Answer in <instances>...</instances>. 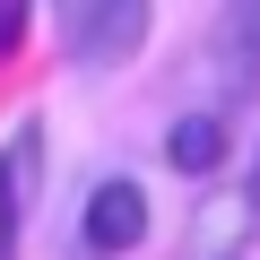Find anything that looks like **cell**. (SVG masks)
Returning <instances> with one entry per match:
<instances>
[{"label": "cell", "instance_id": "4", "mask_svg": "<svg viewBox=\"0 0 260 260\" xmlns=\"http://www.w3.org/2000/svg\"><path fill=\"white\" fill-rule=\"evenodd\" d=\"M260 225V191L243 182V191H208L200 200V217H191V251L200 260H234V243Z\"/></svg>", "mask_w": 260, "mask_h": 260}, {"label": "cell", "instance_id": "1", "mask_svg": "<svg viewBox=\"0 0 260 260\" xmlns=\"http://www.w3.org/2000/svg\"><path fill=\"white\" fill-rule=\"evenodd\" d=\"M148 44V0H70L61 9V52L78 70H113Z\"/></svg>", "mask_w": 260, "mask_h": 260}, {"label": "cell", "instance_id": "2", "mask_svg": "<svg viewBox=\"0 0 260 260\" xmlns=\"http://www.w3.org/2000/svg\"><path fill=\"white\" fill-rule=\"evenodd\" d=\"M139 234H148V191L130 174H104L87 191V208H78V251L87 260H121V251H139Z\"/></svg>", "mask_w": 260, "mask_h": 260}, {"label": "cell", "instance_id": "6", "mask_svg": "<svg viewBox=\"0 0 260 260\" xmlns=\"http://www.w3.org/2000/svg\"><path fill=\"white\" fill-rule=\"evenodd\" d=\"M18 217H26V208H18L9 174H0V260H18Z\"/></svg>", "mask_w": 260, "mask_h": 260}, {"label": "cell", "instance_id": "7", "mask_svg": "<svg viewBox=\"0 0 260 260\" xmlns=\"http://www.w3.org/2000/svg\"><path fill=\"white\" fill-rule=\"evenodd\" d=\"M18 35H26V9H18V0H9V9H0V61L18 52Z\"/></svg>", "mask_w": 260, "mask_h": 260}, {"label": "cell", "instance_id": "5", "mask_svg": "<svg viewBox=\"0 0 260 260\" xmlns=\"http://www.w3.org/2000/svg\"><path fill=\"white\" fill-rule=\"evenodd\" d=\"M225 156H234V121H225V113H182V121L165 130V165L191 174V182H208Z\"/></svg>", "mask_w": 260, "mask_h": 260}, {"label": "cell", "instance_id": "3", "mask_svg": "<svg viewBox=\"0 0 260 260\" xmlns=\"http://www.w3.org/2000/svg\"><path fill=\"white\" fill-rule=\"evenodd\" d=\"M208 61H217V104L260 87V9H225L208 26Z\"/></svg>", "mask_w": 260, "mask_h": 260}]
</instances>
